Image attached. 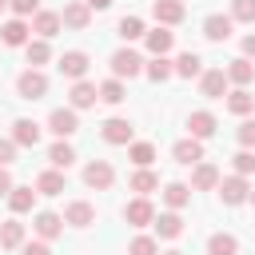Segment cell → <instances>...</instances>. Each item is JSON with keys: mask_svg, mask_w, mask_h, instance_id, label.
<instances>
[{"mask_svg": "<svg viewBox=\"0 0 255 255\" xmlns=\"http://www.w3.org/2000/svg\"><path fill=\"white\" fill-rule=\"evenodd\" d=\"M16 92H20V100H44V92H48V76H44L40 68H28V72H20Z\"/></svg>", "mask_w": 255, "mask_h": 255, "instance_id": "cell-1", "label": "cell"}, {"mask_svg": "<svg viewBox=\"0 0 255 255\" xmlns=\"http://www.w3.org/2000/svg\"><path fill=\"white\" fill-rule=\"evenodd\" d=\"M112 72H116V80H131V76H139L143 72V60H139V52H131V48H120L116 56H112Z\"/></svg>", "mask_w": 255, "mask_h": 255, "instance_id": "cell-2", "label": "cell"}, {"mask_svg": "<svg viewBox=\"0 0 255 255\" xmlns=\"http://www.w3.org/2000/svg\"><path fill=\"white\" fill-rule=\"evenodd\" d=\"M112 179H116V171H112V163H108V159H92V163L84 167V183H88V187H96V191H108V187H112Z\"/></svg>", "mask_w": 255, "mask_h": 255, "instance_id": "cell-3", "label": "cell"}, {"mask_svg": "<svg viewBox=\"0 0 255 255\" xmlns=\"http://www.w3.org/2000/svg\"><path fill=\"white\" fill-rule=\"evenodd\" d=\"M219 195H223V203H227V207H239V203L251 195V187H247V179H243V175H227V179H219Z\"/></svg>", "mask_w": 255, "mask_h": 255, "instance_id": "cell-4", "label": "cell"}, {"mask_svg": "<svg viewBox=\"0 0 255 255\" xmlns=\"http://www.w3.org/2000/svg\"><path fill=\"white\" fill-rule=\"evenodd\" d=\"M48 128L64 139V135H76L80 131V120H76V108H56L52 116H48Z\"/></svg>", "mask_w": 255, "mask_h": 255, "instance_id": "cell-5", "label": "cell"}, {"mask_svg": "<svg viewBox=\"0 0 255 255\" xmlns=\"http://www.w3.org/2000/svg\"><path fill=\"white\" fill-rule=\"evenodd\" d=\"M124 219H128L131 227H147V223L155 219V211H151V203H147V195H139V199H131V203L124 207Z\"/></svg>", "mask_w": 255, "mask_h": 255, "instance_id": "cell-6", "label": "cell"}, {"mask_svg": "<svg viewBox=\"0 0 255 255\" xmlns=\"http://www.w3.org/2000/svg\"><path fill=\"white\" fill-rule=\"evenodd\" d=\"M12 139H16V147H36L40 143V124L36 120H16L12 124Z\"/></svg>", "mask_w": 255, "mask_h": 255, "instance_id": "cell-7", "label": "cell"}, {"mask_svg": "<svg viewBox=\"0 0 255 255\" xmlns=\"http://www.w3.org/2000/svg\"><path fill=\"white\" fill-rule=\"evenodd\" d=\"M64 223H72V227H88V223H96V207L84 203V199H76V203L64 207Z\"/></svg>", "mask_w": 255, "mask_h": 255, "instance_id": "cell-8", "label": "cell"}, {"mask_svg": "<svg viewBox=\"0 0 255 255\" xmlns=\"http://www.w3.org/2000/svg\"><path fill=\"white\" fill-rule=\"evenodd\" d=\"M151 12H155V20H159V24H179V20L187 16V8H183L179 0H155V4H151Z\"/></svg>", "mask_w": 255, "mask_h": 255, "instance_id": "cell-9", "label": "cell"}, {"mask_svg": "<svg viewBox=\"0 0 255 255\" xmlns=\"http://www.w3.org/2000/svg\"><path fill=\"white\" fill-rule=\"evenodd\" d=\"M88 20H92V8H88L84 0H72V4L60 12V24H68V28H88Z\"/></svg>", "mask_w": 255, "mask_h": 255, "instance_id": "cell-10", "label": "cell"}, {"mask_svg": "<svg viewBox=\"0 0 255 255\" xmlns=\"http://www.w3.org/2000/svg\"><path fill=\"white\" fill-rule=\"evenodd\" d=\"M60 72H64L68 80H84V72H88V56H84V52H64V56H60Z\"/></svg>", "mask_w": 255, "mask_h": 255, "instance_id": "cell-11", "label": "cell"}, {"mask_svg": "<svg viewBox=\"0 0 255 255\" xmlns=\"http://www.w3.org/2000/svg\"><path fill=\"white\" fill-rule=\"evenodd\" d=\"M199 88H203V96H207V100H219V96L227 92V72H223V68L203 72V84H199Z\"/></svg>", "mask_w": 255, "mask_h": 255, "instance_id": "cell-12", "label": "cell"}, {"mask_svg": "<svg viewBox=\"0 0 255 255\" xmlns=\"http://www.w3.org/2000/svg\"><path fill=\"white\" fill-rule=\"evenodd\" d=\"M96 100H100V88H96V84H88V80H76V84H72V108H76V112H80V108H92Z\"/></svg>", "mask_w": 255, "mask_h": 255, "instance_id": "cell-13", "label": "cell"}, {"mask_svg": "<svg viewBox=\"0 0 255 255\" xmlns=\"http://www.w3.org/2000/svg\"><path fill=\"white\" fill-rule=\"evenodd\" d=\"M171 155H175V163H187V167H191V163L203 159V147H199V139L191 135V139H179V143L171 147Z\"/></svg>", "mask_w": 255, "mask_h": 255, "instance_id": "cell-14", "label": "cell"}, {"mask_svg": "<svg viewBox=\"0 0 255 255\" xmlns=\"http://www.w3.org/2000/svg\"><path fill=\"white\" fill-rule=\"evenodd\" d=\"M231 24H235L231 16H219V12H215V16L203 20V36H207V40H227V36H231Z\"/></svg>", "mask_w": 255, "mask_h": 255, "instance_id": "cell-15", "label": "cell"}, {"mask_svg": "<svg viewBox=\"0 0 255 255\" xmlns=\"http://www.w3.org/2000/svg\"><path fill=\"white\" fill-rule=\"evenodd\" d=\"M100 135H104L108 143H131V124H128V120H108V124L100 128Z\"/></svg>", "mask_w": 255, "mask_h": 255, "instance_id": "cell-16", "label": "cell"}, {"mask_svg": "<svg viewBox=\"0 0 255 255\" xmlns=\"http://www.w3.org/2000/svg\"><path fill=\"white\" fill-rule=\"evenodd\" d=\"M191 187H195V191H211V187H219V167H215V163H199L195 175H191Z\"/></svg>", "mask_w": 255, "mask_h": 255, "instance_id": "cell-17", "label": "cell"}, {"mask_svg": "<svg viewBox=\"0 0 255 255\" xmlns=\"http://www.w3.org/2000/svg\"><path fill=\"white\" fill-rule=\"evenodd\" d=\"M32 32H40V40H52V36L60 32V12H36Z\"/></svg>", "mask_w": 255, "mask_h": 255, "instance_id": "cell-18", "label": "cell"}, {"mask_svg": "<svg viewBox=\"0 0 255 255\" xmlns=\"http://www.w3.org/2000/svg\"><path fill=\"white\" fill-rule=\"evenodd\" d=\"M0 40L12 44V48H24V44H28V24H24V20H8V24L0 28Z\"/></svg>", "mask_w": 255, "mask_h": 255, "instance_id": "cell-19", "label": "cell"}, {"mask_svg": "<svg viewBox=\"0 0 255 255\" xmlns=\"http://www.w3.org/2000/svg\"><path fill=\"white\" fill-rule=\"evenodd\" d=\"M187 128H191L195 139H207V135H215V116H211V112H191Z\"/></svg>", "mask_w": 255, "mask_h": 255, "instance_id": "cell-20", "label": "cell"}, {"mask_svg": "<svg viewBox=\"0 0 255 255\" xmlns=\"http://www.w3.org/2000/svg\"><path fill=\"white\" fill-rule=\"evenodd\" d=\"M36 231H40V239H56V235L64 231V219H60L56 211H40V215H36Z\"/></svg>", "mask_w": 255, "mask_h": 255, "instance_id": "cell-21", "label": "cell"}, {"mask_svg": "<svg viewBox=\"0 0 255 255\" xmlns=\"http://www.w3.org/2000/svg\"><path fill=\"white\" fill-rule=\"evenodd\" d=\"M207 255H239V239L235 235H211L207 239Z\"/></svg>", "mask_w": 255, "mask_h": 255, "instance_id": "cell-22", "label": "cell"}, {"mask_svg": "<svg viewBox=\"0 0 255 255\" xmlns=\"http://www.w3.org/2000/svg\"><path fill=\"white\" fill-rule=\"evenodd\" d=\"M143 40H147V52H155V56H163V52L171 48V40H175V36H171L167 28H151V32H143Z\"/></svg>", "mask_w": 255, "mask_h": 255, "instance_id": "cell-23", "label": "cell"}, {"mask_svg": "<svg viewBox=\"0 0 255 255\" xmlns=\"http://www.w3.org/2000/svg\"><path fill=\"white\" fill-rule=\"evenodd\" d=\"M32 203H36V191L32 187H12L8 191V207L20 215V211H32Z\"/></svg>", "mask_w": 255, "mask_h": 255, "instance_id": "cell-24", "label": "cell"}, {"mask_svg": "<svg viewBox=\"0 0 255 255\" xmlns=\"http://www.w3.org/2000/svg\"><path fill=\"white\" fill-rule=\"evenodd\" d=\"M155 223V231L163 235V239H175V235H183V219L175 215V211H167V215H159V219H151Z\"/></svg>", "mask_w": 255, "mask_h": 255, "instance_id": "cell-25", "label": "cell"}, {"mask_svg": "<svg viewBox=\"0 0 255 255\" xmlns=\"http://www.w3.org/2000/svg\"><path fill=\"white\" fill-rule=\"evenodd\" d=\"M20 243H24V223H16V219L0 223V247H20Z\"/></svg>", "mask_w": 255, "mask_h": 255, "instance_id": "cell-26", "label": "cell"}, {"mask_svg": "<svg viewBox=\"0 0 255 255\" xmlns=\"http://www.w3.org/2000/svg\"><path fill=\"white\" fill-rule=\"evenodd\" d=\"M24 52H28V64H32V68H40V64H48V56H52V48H48V40H28V44H24Z\"/></svg>", "mask_w": 255, "mask_h": 255, "instance_id": "cell-27", "label": "cell"}, {"mask_svg": "<svg viewBox=\"0 0 255 255\" xmlns=\"http://www.w3.org/2000/svg\"><path fill=\"white\" fill-rule=\"evenodd\" d=\"M251 76H255V64L243 56V60H231V68H227V80H235V84H251Z\"/></svg>", "mask_w": 255, "mask_h": 255, "instance_id": "cell-28", "label": "cell"}, {"mask_svg": "<svg viewBox=\"0 0 255 255\" xmlns=\"http://www.w3.org/2000/svg\"><path fill=\"white\" fill-rule=\"evenodd\" d=\"M36 191H40V195H60V191H64V175H60V171H44V175L36 179Z\"/></svg>", "mask_w": 255, "mask_h": 255, "instance_id": "cell-29", "label": "cell"}, {"mask_svg": "<svg viewBox=\"0 0 255 255\" xmlns=\"http://www.w3.org/2000/svg\"><path fill=\"white\" fill-rule=\"evenodd\" d=\"M128 187H131V191H139V195H151V191L159 187V179H155L147 167H139V171L131 175V183H128Z\"/></svg>", "mask_w": 255, "mask_h": 255, "instance_id": "cell-30", "label": "cell"}, {"mask_svg": "<svg viewBox=\"0 0 255 255\" xmlns=\"http://www.w3.org/2000/svg\"><path fill=\"white\" fill-rule=\"evenodd\" d=\"M175 72H179V76H187V80H191V76H199V72H203V60H199V56H195V52H183V56H179V60H175Z\"/></svg>", "mask_w": 255, "mask_h": 255, "instance_id": "cell-31", "label": "cell"}, {"mask_svg": "<svg viewBox=\"0 0 255 255\" xmlns=\"http://www.w3.org/2000/svg\"><path fill=\"white\" fill-rule=\"evenodd\" d=\"M227 108H231V112H235V116H247V112H251V108H255V96H251V92H243V88H239V92H231V96H227Z\"/></svg>", "mask_w": 255, "mask_h": 255, "instance_id": "cell-32", "label": "cell"}, {"mask_svg": "<svg viewBox=\"0 0 255 255\" xmlns=\"http://www.w3.org/2000/svg\"><path fill=\"white\" fill-rule=\"evenodd\" d=\"M163 199H167V207H183V203L191 199V187H187V183H167V187H163Z\"/></svg>", "mask_w": 255, "mask_h": 255, "instance_id": "cell-33", "label": "cell"}, {"mask_svg": "<svg viewBox=\"0 0 255 255\" xmlns=\"http://www.w3.org/2000/svg\"><path fill=\"white\" fill-rule=\"evenodd\" d=\"M171 72H175V68H171V60H163V56H155V60L147 64V76H151L155 84H163V80H171Z\"/></svg>", "mask_w": 255, "mask_h": 255, "instance_id": "cell-34", "label": "cell"}, {"mask_svg": "<svg viewBox=\"0 0 255 255\" xmlns=\"http://www.w3.org/2000/svg\"><path fill=\"white\" fill-rule=\"evenodd\" d=\"M128 155H131V163H135V167H147V163L155 159V147H151V143H131V147H128Z\"/></svg>", "mask_w": 255, "mask_h": 255, "instance_id": "cell-35", "label": "cell"}, {"mask_svg": "<svg viewBox=\"0 0 255 255\" xmlns=\"http://www.w3.org/2000/svg\"><path fill=\"white\" fill-rule=\"evenodd\" d=\"M48 159L56 163V167H72V159H76V151L60 139V143H52V151H48Z\"/></svg>", "mask_w": 255, "mask_h": 255, "instance_id": "cell-36", "label": "cell"}, {"mask_svg": "<svg viewBox=\"0 0 255 255\" xmlns=\"http://www.w3.org/2000/svg\"><path fill=\"white\" fill-rule=\"evenodd\" d=\"M120 36H124V40H139V36H143V20H139V16H124V20H120Z\"/></svg>", "mask_w": 255, "mask_h": 255, "instance_id": "cell-37", "label": "cell"}, {"mask_svg": "<svg viewBox=\"0 0 255 255\" xmlns=\"http://www.w3.org/2000/svg\"><path fill=\"white\" fill-rule=\"evenodd\" d=\"M100 100H104V104H124V84H120V80L100 84Z\"/></svg>", "mask_w": 255, "mask_h": 255, "instance_id": "cell-38", "label": "cell"}, {"mask_svg": "<svg viewBox=\"0 0 255 255\" xmlns=\"http://www.w3.org/2000/svg\"><path fill=\"white\" fill-rule=\"evenodd\" d=\"M231 20L251 24V20H255V0H231Z\"/></svg>", "mask_w": 255, "mask_h": 255, "instance_id": "cell-39", "label": "cell"}, {"mask_svg": "<svg viewBox=\"0 0 255 255\" xmlns=\"http://www.w3.org/2000/svg\"><path fill=\"white\" fill-rule=\"evenodd\" d=\"M128 255H159V247H155V239H151V235H139V239H131Z\"/></svg>", "mask_w": 255, "mask_h": 255, "instance_id": "cell-40", "label": "cell"}, {"mask_svg": "<svg viewBox=\"0 0 255 255\" xmlns=\"http://www.w3.org/2000/svg\"><path fill=\"white\" fill-rule=\"evenodd\" d=\"M251 171H255V151L243 147V151L235 155V175H251Z\"/></svg>", "mask_w": 255, "mask_h": 255, "instance_id": "cell-41", "label": "cell"}, {"mask_svg": "<svg viewBox=\"0 0 255 255\" xmlns=\"http://www.w3.org/2000/svg\"><path fill=\"white\" fill-rule=\"evenodd\" d=\"M8 4H12L16 16H36L40 12V0H8Z\"/></svg>", "mask_w": 255, "mask_h": 255, "instance_id": "cell-42", "label": "cell"}, {"mask_svg": "<svg viewBox=\"0 0 255 255\" xmlns=\"http://www.w3.org/2000/svg\"><path fill=\"white\" fill-rule=\"evenodd\" d=\"M239 143L243 147H255V120H243L239 124Z\"/></svg>", "mask_w": 255, "mask_h": 255, "instance_id": "cell-43", "label": "cell"}, {"mask_svg": "<svg viewBox=\"0 0 255 255\" xmlns=\"http://www.w3.org/2000/svg\"><path fill=\"white\" fill-rule=\"evenodd\" d=\"M16 159V139H0V167H8Z\"/></svg>", "mask_w": 255, "mask_h": 255, "instance_id": "cell-44", "label": "cell"}, {"mask_svg": "<svg viewBox=\"0 0 255 255\" xmlns=\"http://www.w3.org/2000/svg\"><path fill=\"white\" fill-rule=\"evenodd\" d=\"M20 255H52V251H48V243H28Z\"/></svg>", "mask_w": 255, "mask_h": 255, "instance_id": "cell-45", "label": "cell"}, {"mask_svg": "<svg viewBox=\"0 0 255 255\" xmlns=\"http://www.w3.org/2000/svg\"><path fill=\"white\" fill-rule=\"evenodd\" d=\"M8 191H12V175L0 167V195H8Z\"/></svg>", "mask_w": 255, "mask_h": 255, "instance_id": "cell-46", "label": "cell"}, {"mask_svg": "<svg viewBox=\"0 0 255 255\" xmlns=\"http://www.w3.org/2000/svg\"><path fill=\"white\" fill-rule=\"evenodd\" d=\"M243 52H247V56H255V32H251V36H243Z\"/></svg>", "mask_w": 255, "mask_h": 255, "instance_id": "cell-47", "label": "cell"}, {"mask_svg": "<svg viewBox=\"0 0 255 255\" xmlns=\"http://www.w3.org/2000/svg\"><path fill=\"white\" fill-rule=\"evenodd\" d=\"M84 4H88V8H108L112 0H84Z\"/></svg>", "mask_w": 255, "mask_h": 255, "instance_id": "cell-48", "label": "cell"}, {"mask_svg": "<svg viewBox=\"0 0 255 255\" xmlns=\"http://www.w3.org/2000/svg\"><path fill=\"white\" fill-rule=\"evenodd\" d=\"M4 8H8V0H0V12H4Z\"/></svg>", "mask_w": 255, "mask_h": 255, "instance_id": "cell-49", "label": "cell"}, {"mask_svg": "<svg viewBox=\"0 0 255 255\" xmlns=\"http://www.w3.org/2000/svg\"><path fill=\"white\" fill-rule=\"evenodd\" d=\"M247 199H251V207H255V191H251V195H247Z\"/></svg>", "mask_w": 255, "mask_h": 255, "instance_id": "cell-50", "label": "cell"}, {"mask_svg": "<svg viewBox=\"0 0 255 255\" xmlns=\"http://www.w3.org/2000/svg\"><path fill=\"white\" fill-rule=\"evenodd\" d=\"M163 255H183V251H163Z\"/></svg>", "mask_w": 255, "mask_h": 255, "instance_id": "cell-51", "label": "cell"}]
</instances>
